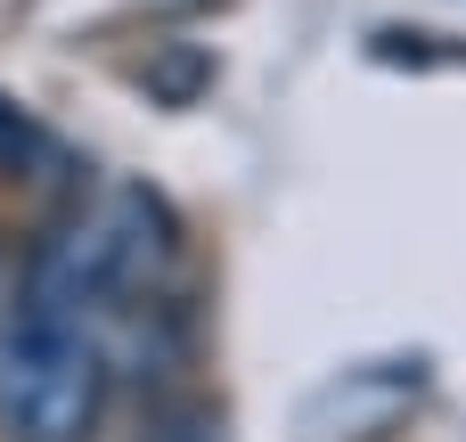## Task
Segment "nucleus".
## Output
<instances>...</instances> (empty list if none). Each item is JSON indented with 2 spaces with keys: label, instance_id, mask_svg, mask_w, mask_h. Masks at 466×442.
I'll return each mask as SVG.
<instances>
[{
  "label": "nucleus",
  "instance_id": "2",
  "mask_svg": "<svg viewBox=\"0 0 466 442\" xmlns=\"http://www.w3.org/2000/svg\"><path fill=\"white\" fill-rule=\"evenodd\" d=\"M164 254V221L139 189H106L98 205H82L41 254H33V287L25 303H49V312H74V320H106Z\"/></svg>",
  "mask_w": 466,
  "mask_h": 442
},
{
  "label": "nucleus",
  "instance_id": "3",
  "mask_svg": "<svg viewBox=\"0 0 466 442\" xmlns=\"http://www.w3.org/2000/svg\"><path fill=\"white\" fill-rule=\"evenodd\" d=\"M147 442H213V427L205 418H172V427H156Z\"/></svg>",
  "mask_w": 466,
  "mask_h": 442
},
{
  "label": "nucleus",
  "instance_id": "1",
  "mask_svg": "<svg viewBox=\"0 0 466 442\" xmlns=\"http://www.w3.org/2000/svg\"><path fill=\"white\" fill-rule=\"evenodd\" d=\"M106 336L74 312L16 303L0 328V442H90L106 410Z\"/></svg>",
  "mask_w": 466,
  "mask_h": 442
}]
</instances>
